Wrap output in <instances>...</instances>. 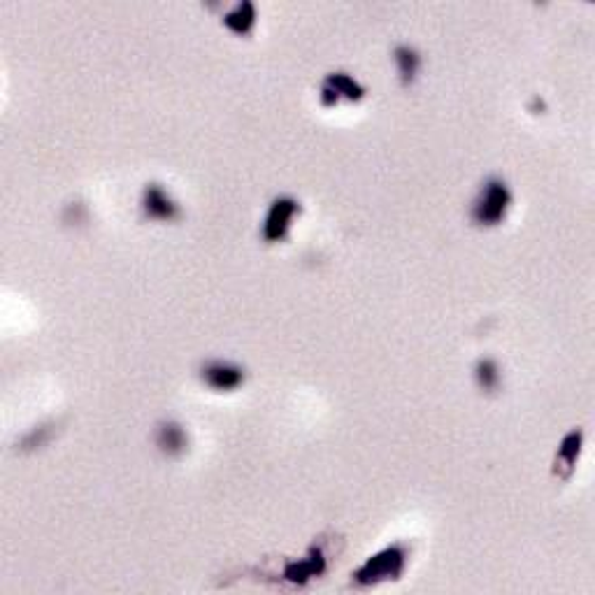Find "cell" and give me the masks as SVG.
I'll return each mask as SVG.
<instances>
[{
  "label": "cell",
  "instance_id": "6da1fadb",
  "mask_svg": "<svg viewBox=\"0 0 595 595\" xmlns=\"http://www.w3.org/2000/svg\"><path fill=\"white\" fill-rule=\"evenodd\" d=\"M512 189L507 186V182L500 180V177H491L481 184L480 193L472 200V209H470V217L477 225H484V228H496V225L503 224L507 219L509 209H512Z\"/></svg>",
  "mask_w": 595,
  "mask_h": 595
},
{
  "label": "cell",
  "instance_id": "7a4b0ae2",
  "mask_svg": "<svg viewBox=\"0 0 595 595\" xmlns=\"http://www.w3.org/2000/svg\"><path fill=\"white\" fill-rule=\"evenodd\" d=\"M404 567H407V549L403 544H391V547H384L382 551L372 554L352 577L361 586H377L400 579Z\"/></svg>",
  "mask_w": 595,
  "mask_h": 595
},
{
  "label": "cell",
  "instance_id": "3957f363",
  "mask_svg": "<svg viewBox=\"0 0 595 595\" xmlns=\"http://www.w3.org/2000/svg\"><path fill=\"white\" fill-rule=\"evenodd\" d=\"M301 214V202L291 196H277L270 202V208L266 212V219H263V240L270 244L284 242L291 233V225L293 219Z\"/></svg>",
  "mask_w": 595,
  "mask_h": 595
},
{
  "label": "cell",
  "instance_id": "277c9868",
  "mask_svg": "<svg viewBox=\"0 0 595 595\" xmlns=\"http://www.w3.org/2000/svg\"><path fill=\"white\" fill-rule=\"evenodd\" d=\"M200 379L214 391L231 394L244 384V368L231 361H208L200 365Z\"/></svg>",
  "mask_w": 595,
  "mask_h": 595
},
{
  "label": "cell",
  "instance_id": "5b68a950",
  "mask_svg": "<svg viewBox=\"0 0 595 595\" xmlns=\"http://www.w3.org/2000/svg\"><path fill=\"white\" fill-rule=\"evenodd\" d=\"M363 96L365 87L349 72H330L321 84V105L324 107H333L340 100L359 103V100H363Z\"/></svg>",
  "mask_w": 595,
  "mask_h": 595
},
{
  "label": "cell",
  "instance_id": "8992f818",
  "mask_svg": "<svg viewBox=\"0 0 595 595\" xmlns=\"http://www.w3.org/2000/svg\"><path fill=\"white\" fill-rule=\"evenodd\" d=\"M140 205H142V212H145L147 219L163 221V224L180 219L182 214L180 202L174 200L168 193V189H163L161 184H147Z\"/></svg>",
  "mask_w": 595,
  "mask_h": 595
},
{
  "label": "cell",
  "instance_id": "52a82bcc",
  "mask_svg": "<svg viewBox=\"0 0 595 595\" xmlns=\"http://www.w3.org/2000/svg\"><path fill=\"white\" fill-rule=\"evenodd\" d=\"M324 573H326L324 551L317 549V547H312V549H310V554H307L302 561L286 563V567H284V579H286V582H291V584L302 586V584H307L310 579L321 577Z\"/></svg>",
  "mask_w": 595,
  "mask_h": 595
},
{
  "label": "cell",
  "instance_id": "ba28073f",
  "mask_svg": "<svg viewBox=\"0 0 595 595\" xmlns=\"http://www.w3.org/2000/svg\"><path fill=\"white\" fill-rule=\"evenodd\" d=\"M582 449H584V430L582 428H574L565 438L561 439L558 451H556V474L567 480L573 474L574 465H577L579 456H582Z\"/></svg>",
  "mask_w": 595,
  "mask_h": 595
},
{
  "label": "cell",
  "instance_id": "9c48e42d",
  "mask_svg": "<svg viewBox=\"0 0 595 595\" xmlns=\"http://www.w3.org/2000/svg\"><path fill=\"white\" fill-rule=\"evenodd\" d=\"M157 446L166 454V456H182L189 449V435L182 423L173 421H161L157 428Z\"/></svg>",
  "mask_w": 595,
  "mask_h": 595
},
{
  "label": "cell",
  "instance_id": "30bf717a",
  "mask_svg": "<svg viewBox=\"0 0 595 595\" xmlns=\"http://www.w3.org/2000/svg\"><path fill=\"white\" fill-rule=\"evenodd\" d=\"M394 61L395 68H398V77L403 87H410L414 84L416 77H419V70H421V54L416 52L414 47L410 45H398L394 49Z\"/></svg>",
  "mask_w": 595,
  "mask_h": 595
},
{
  "label": "cell",
  "instance_id": "8fae6325",
  "mask_svg": "<svg viewBox=\"0 0 595 595\" xmlns=\"http://www.w3.org/2000/svg\"><path fill=\"white\" fill-rule=\"evenodd\" d=\"M474 382L484 394H496L500 384H503V370L496 359H480L474 363Z\"/></svg>",
  "mask_w": 595,
  "mask_h": 595
},
{
  "label": "cell",
  "instance_id": "7c38bea8",
  "mask_svg": "<svg viewBox=\"0 0 595 595\" xmlns=\"http://www.w3.org/2000/svg\"><path fill=\"white\" fill-rule=\"evenodd\" d=\"M224 23L235 35H249L256 23V7L251 3H240L225 14Z\"/></svg>",
  "mask_w": 595,
  "mask_h": 595
},
{
  "label": "cell",
  "instance_id": "4fadbf2b",
  "mask_svg": "<svg viewBox=\"0 0 595 595\" xmlns=\"http://www.w3.org/2000/svg\"><path fill=\"white\" fill-rule=\"evenodd\" d=\"M54 438V423H40L21 438V451H35Z\"/></svg>",
  "mask_w": 595,
  "mask_h": 595
},
{
  "label": "cell",
  "instance_id": "5bb4252c",
  "mask_svg": "<svg viewBox=\"0 0 595 595\" xmlns=\"http://www.w3.org/2000/svg\"><path fill=\"white\" fill-rule=\"evenodd\" d=\"M531 110H532V112H535V110H544V103H542V100H540V98L532 100V107H531Z\"/></svg>",
  "mask_w": 595,
  "mask_h": 595
}]
</instances>
